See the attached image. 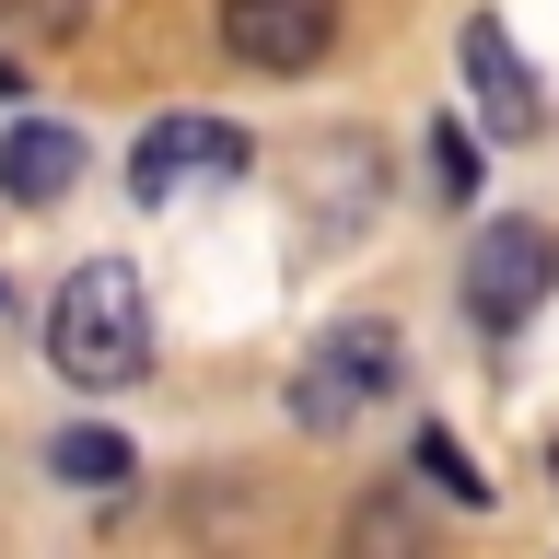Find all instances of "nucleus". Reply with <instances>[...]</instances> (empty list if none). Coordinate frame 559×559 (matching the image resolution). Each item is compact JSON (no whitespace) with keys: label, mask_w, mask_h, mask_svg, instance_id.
Listing matches in <instances>:
<instances>
[{"label":"nucleus","mask_w":559,"mask_h":559,"mask_svg":"<svg viewBox=\"0 0 559 559\" xmlns=\"http://www.w3.org/2000/svg\"><path fill=\"white\" fill-rule=\"evenodd\" d=\"M0 187H12L24 210L70 199V187H82V129H59V117H12V129H0Z\"/></svg>","instance_id":"0eeeda50"},{"label":"nucleus","mask_w":559,"mask_h":559,"mask_svg":"<svg viewBox=\"0 0 559 559\" xmlns=\"http://www.w3.org/2000/svg\"><path fill=\"white\" fill-rule=\"evenodd\" d=\"M419 478H431V489H454V501H489V478L454 454V431H419Z\"/></svg>","instance_id":"9d476101"},{"label":"nucleus","mask_w":559,"mask_h":559,"mask_svg":"<svg viewBox=\"0 0 559 559\" xmlns=\"http://www.w3.org/2000/svg\"><path fill=\"white\" fill-rule=\"evenodd\" d=\"M70 489H129V443L117 431H59V454H47Z\"/></svg>","instance_id":"6e6552de"},{"label":"nucleus","mask_w":559,"mask_h":559,"mask_svg":"<svg viewBox=\"0 0 559 559\" xmlns=\"http://www.w3.org/2000/svg\"><path fill=\"white\" fill-rule=\"evenodd\" d=\"M234 175H245V129H222V117H164V129H140V152H129V187L152 210L199 199V187H234Z\"/></svg>","instance_id":"20e7f679"},{"label":"nucleus","mask_w":559,"mask_h":559,"mask_svg":"<svg viewBox=\"0 0 559 559\" xmlns=\"http://www.w3.org/2000/svg\"><path fill=\"white\" fill-rule=\"evenodd\" d=\"M396 326L384 314H361V326H338V338H314L304 384H292V408H304V431H349V419L373 408V396H396Z\"/></svg>","instance_id":"f03ea898"},{"label":"nucleus","mask_w":559,"mask_h":559,"mask_svg":"<svg viewBox=\"0 0 559 559\" xmlns=\"http://www.w3.org/2000/svg\"><path fill=\"white\" fill-rule=\"evenodd\" d=\"M47 361H59L82 396H117V384L152 373V304H140L129 257H82L47 304Z\"/></svg>","instance_id":"f257e3e1"},{"label":"nucleus","mask_w":559,"mask_h":559,"mask_svg":"<svg viewBox=\"0 0 559 559\" xmlns=\"http://www.w3.org/2000/svg\"><path fill=\"white\" fill-rule=\"evenodd\" d=\"M82 24H94V0H12V35H35V47H59Z\"/></svg>","instance_id":"9b49d317"},{"label":"nucleus","mask_w":559,"mask_h":559,"mask_svg":"<svg viewBox=\"0 0 559 559\" xmlns=\"http://www.w3.org/2000/svg\"><path fill=\"white\" fill-rule=\"evenodd\" d=\"M454 47H466V94H478V129H489V140H536V129H548V94H536V70L513 59V35L489 24V12L454 35Z\"/></svg>","instance_id":"423d86ee"},{"label":"nucleus","mask_w":559,"mask_h":559,"mask_svg":"<svg viewBox=\"0 0 559 559\" xmlns=\"http://www.w3.org/2000/svg\"><path fill=\"white\" fill-rule=\"evenodd\" d=\"M548 292H559V234L548 222H489L466 245V314L478 326H524Z\"/></svg>","instance_id":"7ed1b4c3"},{"label":"nucleus","mask_w":559,"mask_h":559,"mask_svg":"<svg viewBox=\"0 0 559 559\" xmlns=\"http://www.w3.org/2000/svg\"><path fill=\"white\" fill-rule=\"evenodd\" d=\"M431 199H478V140H466V129H431Z\"/></svg>","instance_id":"1a4fd4ad"},{"label":"nucleus","mask_w":559,"mask_h":559,"mask_svg":"<svg viewBox=\"0 0 559 559\" xmlns=\"http://www.w3.org/2000/svg\"><path fill=\"white\" fill-rule=\"evenodd\" d=\"M338 35V0H222V47L245 70H314Z\"/></svg>","instance_id":"39448f33"}]
</instances>
